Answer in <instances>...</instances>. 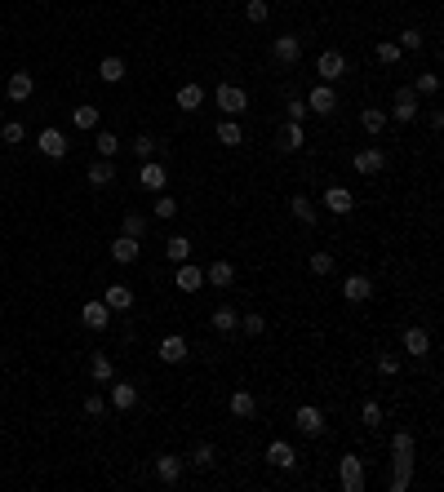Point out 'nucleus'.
<instances>
[{"instance_id":"e433bc0d","label":"nucleus","mask_w":444,"mask_h":492,"mask_svg":"<svg viewBox=\"0 0 444 492\" xmlns=\"http://www.w3.org/2000/svg\"><path fill=\"white\" fill-rule=\"evenodd\" d=\"M120 235L143 240V235H147V217H143V213H125V217H120Z\"/></svg>"},{"instance_id":"6ab92c4d","label":"nucleus","mask_w":444,"mask_h":492,"mask_svg":"<svg viewBox=\"0 0 444 492\" xmlns=\"http://www.w3.org/2000/svg\"><path fill=\"white\" fill-rule=\"evenodd\" d=\"M227 408H231V417H240V421H249V417L258 413V399H253V391H231Z\"/></svg>"},{"instance_id":"37998d69","label":"nucleus","mask_w":444,"mask_h":492,"mask_svg":"<svg viewBox=\"0 0 444 492\" xmlns=\"http://www.w3.org/2000/svg\"><path fill=\"white\" fill-rule=\"evenodd\" d=\"M267 14H271L267 0H245V18H249V23H267Z\"/></svg>"},{"instance_id":"ddd939ff","label":"nucleus","mask_w":444,"mask_h":492,"mask_svg":"<svg viewBox=\"0 0 444 492\" xmlns=\"http://www.w3.org/2000/svg\"><path fill=\"white\" fill-rule=\"evenodd\" d=\"M342 297L347 302H369L373 297V280L369 275H347L342 280Z\"/></svg>"},{"instance_id":"dca6fc26","label":"nucleus","mask_w":444,"mask_h":492,"mask_svg":"<svg viewBox=\"0 0 444 492\" xmlns=\"http://www.w3.org/2000/svg\"><path fill=\"white\" fill-rule=\"evenodd\" d=\"M209 324H213V333H222V337L240 333V311H236V306H218V311L209 315Z\"/></svg>"},{"instance_id":"473e14b6","label":"nucleus","mask_w":444,"mask_h":492,"mask_svg":"<svg viewBox=\"0 0 444 492\" xmlns=\"http://www.w3.org/2000/svg\"><path fill=\"white\" fill-rule=\"evenodd\" d=\"M98 76L107 80V85H120V80H125V58H103V63H98Z\"/></svg>"},{"instance_id":"a211bd4d","label":"nucleus","mask_w":444,"mask_h":492,"mask_svg":"<svg viewBox=\"0 0 444 492\" xmlns=\"http://www.w3.org/2000/svg\"><path fill=\"white\" fill-rule=\"evenodd\" d=\"M325 209H329V213H342V217H347V213L355 209V195H351L347 187H329V191H325Z\"/></svg>"},{"instance_id":"0eeeda50","label":"nucleus","mask_w":444,"mask_h":492,"mask_svg":"<svg viewBox=\"0 0 444 492\" xmlns=\"http://www.w3.org/2000/svg\"><path fill=\"white\" fill-rule=\"evenodd\" d=\"M355 173H365V178H373V173H382L387 169V151L382 147H365V151H355Z\"/></svg>"},{"instance_id":"3c124183","label":"nucleus","mask_w":444,"mask_h":492,"mask_svg":"<svg viewBox=\"0 0 444 492\" xmlns=\"http://www.w3.org/2000/svg\"><path fill=\"white\" fill-rule=\"evenodd\" d=\"M400 49H422V31L418 27H409V31H400V40H395Z\"/></svg>"},{"instance_id":"a18cd8bd","label":"nucleus","mask_w":444,"mask_h":492,"mask_svg":"<svg viewBox=\"0 0 444 492\" xmlns=\"http://www.w3.org/2000/svg\"><path fill=\"white\" fill-rule=\"evenodd\" d=\"M400 53H405V49H400L395 40H382V45H378V63H387V67H391V63H400Z\"/></svg>"},{"instance_id":"4d7b16f0","label":"nucleus","mask_w":444,"mask_h":492,"mask_svg":"<svg viewBox=\"0 0 444 492\" xmlns=\"http://www.w3.org/2000/svg\"><path fill=\"white\" fill-rule=\"evenodd\" d=\"M0 359H5V355H0Z\"/></svg>"},{"instance_id":"412c9836","label":"nucleus","mask_w":444,"mask_h":492,"mask_svg":"<svg viewBox=\"0 0 444 492\" xmlns=\"http://www.w3.org/2000/svg\"><path fill=\"white\" fill-rule=\"evenodd\" d=\"M165 364H183L187 359V337H178V333H169L165 342H160V351H156Z\"/></svg>"},{"instance_id":"a19ab883","label":"nucleus","mask_w":444,"mask_h":492,"mask_svg":"<svg viewBox=\"0 0 444 492\" xmlns=\"http://www.w3.org/2000/svg\"><path fill=\"white\" fill-rule=\"evenodd\" d=\"M240 328H245L249 337H262V333H267V319H262L258 311H249V315H240Z\"/></svg>"},{"instance_id":"a878e982","label":"nucleus","mask_w":444,"mask_h":492,"mask_svg":"<svg viewBox=\"0 0 444 492\" xmlns=\"http://www.w3.org/2000/svg\"><path fill=\"white\" fill-rule=\"evenodd\" d=\"M111 386V404L120 408V413H129V408L138 404V391H133V381H107Z\"/></svg>"},{"instance_id":"c03bdc74","label":"nucleus","mask_w":444,"mask_h":492,"mask_svg":"<svg viewBox=\"0 0 444 492\" xmlns=\"http://www.w3.org/2000/svg\"><path fill=\"white\" fill-rule=\"evenodd\" d=\"M329 271H333V253L316 249V253H311V275H329Z\"/></svg>"},{"instance_id":"ea45409f","label":"nucleus","mask_w":444,"mask_h":492,"mask_svg":"<svg viewBox=\"0 0 444 492\" xmlns=\"http://www.w3.org/2000/svg\"><path fill=\"white\" fill-rule=\"evenodd\" d=\"M116 151H120V138H116V133H107V129H98V155L111 160Z\"/></svg>"},{"instance_id":"bb28decb","label":"nucleus","mask_w":444,"mask_h":492,"mask_svg":"<svg viewBox=\"0 0 444 492\" xmlns=\"http://www.w3.org/2000/svg\"><path fill=\"white\" fill-rule=\"evenodd\" d=\"M205 280L213 284V289H231V284H236V266L231 262H213L205 271Z\"/></svg>"},{"instance_id":"864d4df0","label":"nucleus","mask_w":444,"mask_h":492,"mask_svg":"<svg viewBox=\"0 0 444 492\" xmlns=\"http://www.w3.org/2000/svg\"><path fill=\"white\" fill-rule=\"evenodd\" d=\"M85 413H89V417H103V413H107V399H103V395H85Z\"/></svg>"},{"instance_id":"c85d7f7f","label":"nucleus","mask_w":444,"mask_h":492,"mask_svg":"<svg viewBox=\"0 0 444 492\" xmlns=\"http://www.w3.org/2000/svg\"><path fill=\"white\" fill-rule=\"evenodd\" d=\"M387 111H382V107H365V111H360V129H365V133H382V129H387Z\"/></svg>"},{"instance_id":"aec40b11","label":"nucleus","mask_w":444,"mask_h":492,"mask_svg":"<svg viewBox=\"0 0 444 492\" xmlns=\"http://www.w3.org/2000/svg\"><path fill=\"white\" fill-rule=\"evenodd\" d=\"M405 351L413 355V359H422V355H431V337H427V328H405Z\"/></svg>"},{"instance_id":"6e6552de","label":"nucleus","mask_w":444,"mask_h":492,"mask_svg":"<svg viewBox=\"0 0 444 492\" xmlns=\"http://www.w3.org/2000/svg\"><path fill=\"white\" fill-rule=\"evenodd\" d=\"M36 147H40V155H49V160H63L71 142L63 138V129H40V138H36Z\"/></svg>"},{"instance_id":"f704fd0d","label":"nucleus","mask_w":444,"mask_h":492,"mask_svg":"<svg viewBox=\"0 0 444 492\" xmlns=\"http://www.w3.org/2000/svg\"><path fill=\"white\" fill-rule=\"evenodd\" d=\"M165 257L178 266V262H187L191 257V240L187 235H169V244H165Z\"/></svg>"},{"instance_id":"f257e3e1","label":"nucleus","mask_w":444,"mask_h":492,"mask_svg":"<svg viewBox=\"0 0 444 492\" xmlns=\"http://www.w3.org/2000/svg\"><path fill=\"white\" fill-rule=\"evenodd\" d=\"M213 102H218V111H222V116H245L249 93L240 89V85H218V89H213Z\"/></svg>"},{"instance_id":"4468645a","label":"nucleus","mask_w":444,"mask_h":492,"mask_svg":"<svg viewBox=\"0 0 444 492\" xmlns=\"http://www.w3.org/2000/svg\"><path fill=\"white\" fill-rule=\"evenodd\" d=\"M173 284H178L183 293H196V289H205V271H200V266H191V262H178Z\"/></svg>"},{"instance_id":"1a4fd4ad","label":"nucleus","mask_w":444,"mask_h":492,"mask_svg":"<svg viewBox=\"0 0 444 492\" xmlns=\"http://www.w3.org/2000/svg\"><path fill=\"white\" fill-rule=\"evenodd\" d=\"M307 111H316V116H333V107H338V93H333V85H316L307 98Z\"/></svg>"},{"instance_id":"09e8293b","label":"nucleus","mask_w":444,"mask_h":492,"mask_svg":"<svg viewBox=\"0 0 444 492\" xmlns=\"http://www.w3.org/2000/svg\"><path fill=\"white\" fill-rule=\"evenodd\" d=\"M151 213H156L160 222H169V217H178V204H173V195H160V200H156V209H151Z\"/></svg>"},{"instance_id":"393cba45","label":"nucleus","mask_w":444,"mask_h":492,"mask_svg":"<svg viewBox=\"0 0 444 492\" xmlns=\"http://www.w3.org/2000/svg\"><path fill=\"white\" fill-rule=\"evenodd\" d=\"M391 461H418V444L409 430H400V435L391 439Z\"/></svg>"},{"instance_id":"603ef678","label":"nucleus","mask_w":444,"mask_h":492,"mask_svg":"<svg viewBox=\"0 0 444 492\" xmlns=\"http://www.w3.org/2000/svg\"><path fill=\"white\" fill-rule=\"evenodd\" d=\"M378 373H382V377H395V373H400V359H395V355H378Z\"/></svg>"},{"instance_id":"4be33fe9","label":"nucleus","mask_w":444,"mask_h":492,"mask_svg":"<svg viewBox=\"0 0 444 492\" xmlns=\"http://www.w3.org/2000/svg\"><path fill=\"white\" fill-rule=\"evenodd\" d=\"M276 142H280V151H289V155H293V151H302V142H307V133H302V125L285 120V125H280V138H276Z\"/></svg>"},{"instance_id":"4c0bfd02","label":"nucleus","mask_w":444,"mask_h":492,"mask_svg":"<svg viewBox=\"0 0 444 492\" xmlns=\"http://www.w3.org/2000/svg\"><path fill=\"white\" fill-rule=\"evenodd\" d=\"M71 125L76 129H98V107H76L71 111Z\"/></svg>"},{"instance_id":"7ed1b4c3","label":"nucleus","mask_w":444,"mask_h":492,"mask_svg":"<svg viewBox=\"0 0 444 492\" xmlns=\"http://www.w3.org/2000/svg\"><path fill=\"white\" fill-rule=\"evenodd\" d=\"M316 71H320V80H325V85H333V80H342V76L351 71V63H347L338 49H325V53L316 58Z\"/></svg>"},{"instance_id":"72a5a7b5","label":"nucleus","mask_w":444,"mask_h":492,"mask_svg":"<svg viewBox=\"0 0 444 492\" xmlns=\"http://www.w3.org/2000/svg\"><path fill=\"white\" fill-rule=\"evenodd\" d=\"M200 102H205V89H200V85H183V89H178V111H200Z\"/></svg>"},{"instance_id":"9b49d317","label":"nucleus","mask_w":444,"mask_h":492,"mask_svg":"<svg viewBox=\"0 0 444 492\" xmlns=\"http://www.w3.org/2000/svg\"><path fill=\"white\" fill-rule=\"evenodd\" d=\"M183 466H187L183 457H173V453H160V457H156V475H160V483H169V488H173L178 479H183Z\"/></svg>"},{"instance_id":"c9c22d12","label":"nucleus","mask_w":444,"mask_h":492,"mask_svg":"<svg viewBox=\"0 0 444 492\" xmlns=\"http://www.w3.org/2000/svg\"><path fill=\"white\" fill-rule=\"evenodd\" d=\"M413 483V461H391V492H405Z\"/></svg>"},{"instance_id":"20e7f679","label":"nucleus","mask_w":444,"mask_h":492,"mask_svg":"<svg viewBox=\"0 0 444 492\" xmlns=\"http://www.w3.org/2000/svg\"><path fill=\"white\" fill-rule=\"evenodd\" d=\"M138 187H143V191H165L169 187V169L160 160H143V169H138Z\"/></svg>"},{"instance_id":"f8f14e48","label":"nucleus","mask_w":444,"mask_h":492,"mask_svg":"<svg viewBox=\"0 0 444 492\" xmlns=\"http://www.w3.org/2000/svg\"><path fill=\"white\" fill-rule=\"evenodd\" d=\"M271 53H276V63H285V67H293L298 58H302V40H298V36H276V45H271Z\"/></svg>"},{"instance_id":"f3484780","label":"nucleus","mask_w":444,"mask_h":492,"mask_svg":"<svg viewBox=\"0 0 444 492\" xmlns=\"http://www.w3.org/2000/svg\"><path fill=\"white\" fill-rule=\"evenodd\" d=\"M80 319H85V328H98V333H103V328L111 324V306H107V302H85Z\"/></svg>"},{"instance_id":"de8ad7c7","label":"nucleus","mask_w":444,"mask_h":492,"mask_svg":"<svg viewBox=\"0 0 444 492\" xmlns=\"http://www.w3.org/2000/svg\"><path fill=\"white\" fill-rule=\"evenodd\" d=\"M285 116L293 120V125H302V120H307L311 111H307V102H302V98H289V102H285Z\"/></svg>"},{"instance_id":"c756f323","label":"nucleus","mask_w":444,"mask_h":492,"mask_svg":"<svg viewBox=\"0 0 444 492\" xmlns=\"http://www.w3.org/2000/svg\"><path fill=\"white\" fill-rule=\"evenodd\" d=\"M89 377H94L98 386H107V381H116V364H111L107 355H94V359H89Z\"/></svg>"},{"instance_id":"9d476101","label":"nucleus","mask_w":444,"mask_h":492,"mask_svg":"<svg viewBox=\"0 0 444 492\" xmlns=\"http://www.w3.org/2000/svg\"><path fill=\"white\" fill-rule=\"evenodd\" d=\"M267 461H271L276 470H293V466H298L293 444H285V439H271V444H267Z\"/></svg>"},{"instance_id":"7c9ffc66","label":"nucleus","mask_w":444,"mask_h":492,"mask_svg":"<svg viewBox=\"0 0 444 492\" xmlns=\"http://www.w3.org/2000/svg\"><path fill=\"white\" fill-rule=\"evenodd\" d=\"M85 178H89V187H107V182L116 178V164H111V160H94Z\"/></svg>"},{"instance_id":"8fccbe9b","label":"nucleus","mask_w":444,"mask_h":492,"mask_svg":"<svg viewBox=\"0 0 444 492\" xmlns=\"http://www.w3.org/2000/svg\"><path fill=\"white\" fill-rule=\"evenodd\" d=\"M133 155H138V160H156V138H147V133L133 138Z\"/></svg>"},{"instance_id":"79ce46f5","label":"nucleus","mask_w":444,"mask_h":492,"mask_svg":"<svg viewBox=\"0 0 444 492\" xmlns=\"http://www.w3.org/2000/svg\"><path fill=\"white\" fill-rule=\"evenodd\" d=\"M191 466H196V470H209V466H213V444H196V448H191Z\"/></svg>"},{"instance_id":"b1692460","label":"nucleus","mask_w":444,"mask_h":492,"mask_svg":"<svg viewBox=\"0 0 444 492\" xmlns=\"http://www.w3.org/2000/svg\"><path fill=\"white\" fill-rule=\"evenodd\" d=\"M103 302L111 306V311H129V306H133V289H129V284H107Z\"/></svg>"},{"instance_id":"49530a36","label":"nucleus","mask_w":444,"mask_h":492,"mask_svg":"<svg viewBox=\"0 0 444 492\" xmlns=\"http://www.w3.org/2000/svg\"><path fill=\"white\" fill-rule=\"evenodd\" d=\"M435 89H440V80H435V71H422V76H418V85H413V93H422V98H431Z\"/></svg>"},{"instance_id":"6e6d98bb","label":"nucleus","mask_w":444,"mask_h":492,"mask_svg":"<svg viewBox=\"0 0 444 492\" xmlns=\"http://www.w3.org/2000/svg\"><path fill=\"white\" fill-rule=\"evenodd\" d=\"M0 125H5V107H0Z\"/></svg>"},{"instance_id":"58836bf2","label":"nucleus","mask_w":444,"mask_h":492,"mask_svg":"<svg viewBox=\"0 0 444 492\" xmlns=\"http://www.w3.org/2000/svg\"><path fill=\"white\" fill-rule=\"evenodd\" d=\"M360 421H365L369 430H378V426H382V404H378V399H365V408H360Z\"/></svg>"},{"instance_id":"cd10ccee","label":"nucleus","mask_w":444,"mask_h":492,"mask_svg":"<svg viewBox=\"0 0 444 492\" xmlns=\"http://www.w3.org/2000/svg\"><path fill=\"white\" fill-rule=\"evenodd\" d=\"M218 142H222V147H240V142H245V129H240L236 116H227V120L218 125Z\"/></svg>"},{"instance_id":"5701e85b","label":"nucleus","mask_w":444,"mask_h":492,"mask_svg":"<svg viewBox=\"0 0 444 492\" xmlns=\"http://www.w3.org/2000/svg\"><path fill=\"white\" fill-rule=\"evenodd\" d=\"M111 257H116L120 266H129V262L143 257V249H138V240H133V235H120V240H111Z\"/></svg>"},{"instance_id":"423d86ee","label":"nucleus","mask_w":444,"mask_h":492,"mask_svg":"<svg viewBox=\"0 0 444 492\" xmlns=\"http://www.w3.org/2000/svg\"><path fill=\"white\" fill-rule=\"evenodd\" d=\"M391 116L400 120V125H409V120H418V93H413V85H405V89H395V102H391Z\"/></svg>"},{"instance_id":"2f4dec72","label":"nucleus","mask_w":444,"mask_h":492,"mask_svg":"<svg viewBox=\"0 0 444 492\" xmlns=\"http://www.w3.org/2000/svg\"><path fill=\"white\" fill-rule=\"evenodd\" d=\"M289 213L302 222V227H316V204H311L307 195H293V200H289Z\"/></svg>"},{"instance_id":"2eb2a0df","label":"nucleus","mask_w":444,"mask_h":492,"mask_svg":"<svg viewBox=\"0 0 444 492\" xmlns=\"http://www.w3.org/2000/svg\"><path fill=\"white\" fill-rule=\"evenodd\" d=\"M5 93H9V102H27V98L36 93L31 71H14V76H9V85H5Z\"/></svg>"},{"instance_id":"39448f33","label":"nucleus","mask_w":444,"mask_h":492,"mask_svg":"<svg viewBox=\"0 0 444 492\" xmlns=\"http://www.w3.org/2000/svg\"><path fill=\"white\" fill-rule=\"evenodd\" d=\"M293 426L302 430V435H311V439H316V435H325V413H320L316 404H302L298 413H293Z\"/></svg>"},{"instance_id":"5fc2aeb1","label":"nucleus","mask_w":444,"mask_h":492,"mask_svg":"<svg viewBox=\"0 0 444 492\" xmlns=\"http://www.w3.org/2000/svg\"><path fill=\"white\" fill-rule=\"evenodd\" d=\"M0 138H5V142H23V125H18V120H5V125H0Z\"/></svg>"},{"instance_id":"f03ea898","label":"nucleus","mask_w":444,"mask_h":492,"mask_svg":"<svg viewBox=\"0 0 444 492\" xmlns=\"http://www.w3.org/2000/svg\"><path fill=\"white\" fill-rule=\"evenodd\" d=\"M338 483L347 492H365V461H360L355 453H347L338 461Z\"/></svg>"}]
</instances>
